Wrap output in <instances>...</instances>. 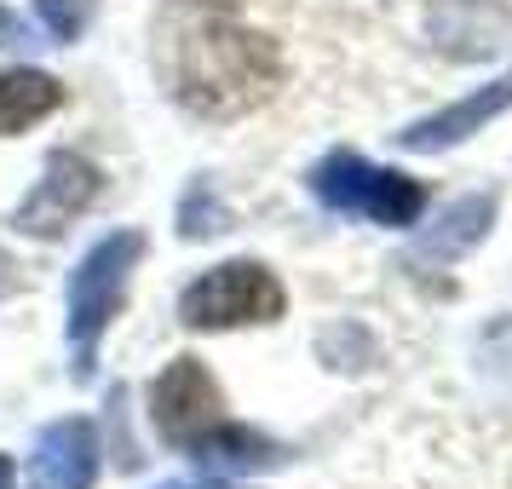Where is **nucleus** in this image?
Segmentation results:
<instances>
[{"label": "nucleus", "mask_w": 512, "mask_h": 489, "mask_svg": "<svg viewBox=\"0 0 512 489\" xmlns=\"http://www.w3.org/2000/svg\"><path fill=\"white\" fill-rule=\"evenodd\" d=\"M190 461H202L208 472H265V466L282 461V443H271L265 432H254V426L225 420L219 432H208V438L190 449Z\"/></svg>", "instance_id": "nucleus-9"}, {"label": "nucleus", "mask_w": 512, "mask_h": 489, "mask_svg": "<svg viewBox=\"0 0 512 489\" xmlns=\"http://www.w3.org/2000/svg\"><path fill=\"white\" fill-rule=\"evenodd\" d=\"M35 12H41V29H47L58 47H75L81 29L93 24L98 0H35Z\"/></svg>", "instance_id": "nucleus-12"}, {"label": "nucleus", "mask_w": 512, "mask_h": 489, "mask_svg": "<svg viewBox=\"0 0 512 489\" xmlns=\"http://www.w3.org/2000/svg\"><path fill=\"white\" fill-rule=\"evenodd\" d=\"M18 288H24V271H18V259L0 248V300H12Z\"/></svg>", "instance_id": "nucleus-14"}, {"label": "nucleus", "mask_w": 512, "mask_h": 489, "mask_svg": "<svg viewBox=\"0 0 512 489\" xmlns=\"http://www.w3.org/2000/svg\"><path fill=\"white\" fill-rule=\"evenodd\" d=\"M64 104V87L41 70H6L0 75V139L29 133L35 121H47Z\"/></svg>", "instance_id": "nucleus-10"}, {"label": "nucleus", "mask_w": 512, "mask_h": 489, "mask_svg": "<svg viewBox=\"0 0 512 489\" xmlns=\"http://www.w3.org/2000/svg\"><path fill=\"white\" fill-rule=\"evenodd\" d=\"M0 47H24V24H18L6 6H0Z\"/></svg>", "instance_id": "nucleus-15"}, {"label": "nucleus", "mask_w": 512, "mask_h": 489, "mask_svg": "<svg viewBox=\"0 0 512 489\" xmlns=\"http://www.w3.org/2000/svg\"><path fill=\"white\" fill-rule=\"evenodd\" d=\"M98 484V426L52 420L29 449V489H93Z\"/></svg>", "instance_id": "nucleus-7"}, {"label": "nucleus", "mask_w": 512, "mask_h": 489, "mask_svg": "<svg viewBox=\"0 0 512 489\" xmlns=\"http://www.w3.org/2000/svg\"><path fill=\"white\" fill-rule=\"evenodd\" d=\"M98 190H104V173H98L87 156H75V150H52L47 167H41V179L29 190L18 213H12V231L18 236H64L81 219V213L98 202Z\"/></svg>", "instance_id": "nucleus-6"}, {"label": "nucleus", "mask_w": 512, "mask_h": 489, "mask_svg": "<svg viewBox=\"0 0 512 489\" xmlns=\"http://www.w3.org/2000/svg\"><path fill=\"white\" fill-rule=\"evenodd\" d=\"M288 311L282 282L259 265V259H231V265H213L185 288L179 300V323L219 334V328H248V323H277Z\"/></svg>", "instance_id": "nucleus-4"}, {"label": "nucleus", "mask_w": 512, "mask_h": 489, "mask_svg": "<svg viewBox=\"0 0 512 489\" xmlns=\"http://www.w3.org/2000/svg\"><path fill=\"white\" fill-rule=\"evenodd\" d=\"M156 70L190 116L236 121L282 87V52L225 0H185L156 29Z\"/></svg>", "instance_id": "nucleus-1"}, {"label": "nucleus", "mask_w": 512, "mask_h": 489, "mask_svg": "<svg viewBox=\"0 0 512 489\" xmlns=\"http://www.w3.org/2000/svg\"><path fill=\"white\" fill-rule=\"evenodd\" d=\"M150 420H156V432H162L167 449H196V443L219 432L225 426V397L213 386V374L196 363V357H173L162 374H156V386H150Z\"/></svg>", "instance_id": "nucleus-5"}, {"label": "nucleus", "mask_w": 512, "mask_h": 489, "mask_svg": "<svg viewBox=\"0 0 512 489\" xmlns=\"http://www.w3.org/2000/svg\"><path fill=\"white\" fill-rule=\"evenodd\" d=\"M225 225H231V213L213 202V190L208 185H190L185 202H179V231H185V236H219Z\"/></svg>", "instance_id": "nucleus-13"}, {"label": "nucleus", "mask_w": 512, "mask_h": 489, "mask_svg": "<svg viewBox=\"0 0 512 489\" xmlns=\"http://www.w3.org/2000/svg\"><path fill=\"white\" fill-rule=\"evenodd\" d=\"M144 248H150L144 231H110L104 242L87 248L81 265H75V277H70V317H64V334H70V374H75V380H93L104 328L121 317V305H127V288H133V271H139Z\"/></svg>", "instance_id": "nucleus-2"}, {"label": "nucleus", "mask_w": 512, "mask_h": 489, "mask_svg": "<svg viewBox=\"0 0 512 489\" xmlns=\"http://www.w3.org/2000/svg\"><path fill=\"white\" fill-rule=\"evenodd\" d=\"M12 484H18V466H12L6 455H0V489H12Z\"/></svg>", "instance_id": "nucleus-17"}, {"label": "nucleus", "mask_w": 512, "mask_h": 489, "mask_svg": "<svg viewBox=\"0 0 512 489\" xmlns=\"http://www.w3.org/2000/svg\"><path fill=\"white\" fill-rule=\"evenodd\" d=\"M489 219H495V196H472V202H461V208L443 213V225L420 242L415 254L420 259H455L461 248H472V242L489 231Z\"/></svg>", "instance_id": "nucleus-11"}, {"label": "nucleus", "mask_w": 512, "mask_h": 489, "mask_svg": "<svg viewBox=\"0 0 512 489\" xmlns=\"http://www.w3.org/2000/svg\"><path fill=\"white\" fill-rule=\"evenodd\" d=\"M311 196L323 202L328 213H346V219H369V225H386V231H403L426 213V190L397 173V167H374L363 162L357 150H334L311 167Z\"/></svg>", "instance_id": "nucleus-3"}, {"label": "nucleus", "mask_w": 512, "mask_h": 489, "mask_svg": "<svg viewBox=\"0 0 512 489\" xmlns=\"http://www.w3.org/2000/svg\"><path fill=\"white\" fill-rule=\"evenodd\" d=\"M501 110H512V70L501 75V81L478 87L472 98H461V104H449V110H438V116L415 121L409 133H397V144H403V150H449V144L472 139L478 127H489Z\"/></svg>", "instance_id": "nucleus-8"}, {"label": "nucleus", "mask_w": 512, "mask_h": 489, "mask_svg": "<svg viewBox=\"0 0 512 489\" xmlns=\"http://www.w3.org/2000/svg\"><path fill=\"white\" fill-rule=\"evenodd\" d=\"M156 489H236V484H219V478H173V484H156Z\"/></svg>", "instance_id": "nucleus-16"}]
</instances>
